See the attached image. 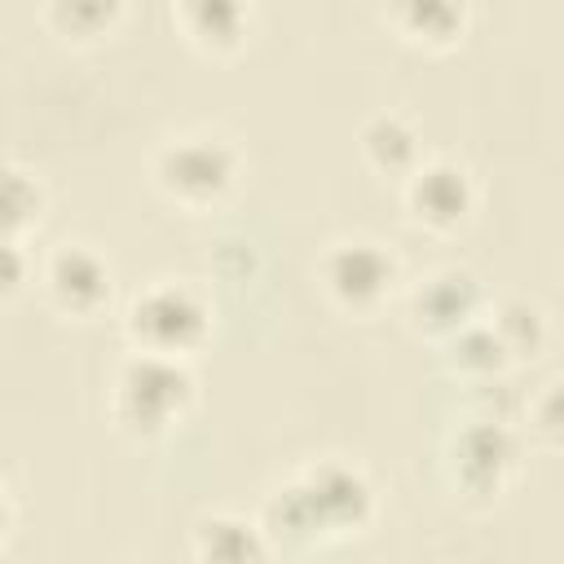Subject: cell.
I'll use <instances>...</instances> for the list:
<instances>
[{
	"label": "cell",
	"mask_w": 564,
	"mask_h": 564,
	"mask_svg": "<svg viewBox=\"0 0 564 564\" xmlns=\"http://www.w3.org/2000/svg\"><path fill=\"white\" fill-rule=\"evenodd\" d=\"M194 555L216 560V564H256L273 555V538L264 533L260 516H238V511H207L194 524Z\"/></svg>",
	"instance_id": "cell-13"
},
{
	"label": "cell",
	"mask_w": 564,
	"mask_h": 564,
	"mask_svg": "<svg viewBox=\"0 0 564 564\" xmlns=\"http://www.w3.org/2000/svg\"><path fill=\"white\" fill-rule=\"evenodd\" d=\"M123 339L141 352H167V357H194L216 326V308L207 291L189 278H154L123 304Z\"/></svg>",
	"instance_id": "cell-4"
},
{
	"label": "cell",
	"mask_w": 564,
	"mask_h": 564,
	"mask_svg": "<svg viewBox=\"0 0 564 564\" xmlns=\"http://www.w3.org/2000/svg\"><path fill=\"white\" fill-rule=\"evenodd\" d=\"M40 278V264L26 256V238H4V286H0V295L4 300H18L22 291H26V282H35Z\"/></svg>",
	"instance_id": "cell-19"
},
{
	"label": "cell",
	"mask_w": 564,
	"mask_h": 564,
	"mask_svg": "<svg viewBox=\"0 0 564 564\" xmlns=\"http://www.w3.org/2000/svg\"><path fill=\"white\" fill-rule=\"evenodd\" d=\"M13 524H18V498H13V485L4 480L0 485V551H9V538L18 533Z\"/></svg>",
	"instance_id": "cell-20"
},
{
	"label": "cell",
	"mask_w": 564,
	"mask_h": 564,
	"mask_svg": "<svg viewBox=\"0 0 564 564\" xmlns=\"http://www.w3.org/2000/svg\"><path fill=\"white\" fill-rule=\"evenodd\" d=\"M524 423H529L533 441H542L546 449H564V375L546 379V383L529 397Z\"/></svg>",
	"instance_id": "cell-18"
},
{
	"label": "cell",
	"mask_w": 564,
	"mask_h": 564,
	"mask_svg": "<svg viewBox=\"0 0 564 564\" xmlns=\"http://www.w3.org/2000/svg\"><path fill=\"white\" fill-rule=\"evenodd\" d=\"M198 401V379L189 357H167V352H141L132 348L110 379V427L132 441V445H159L172 436Z\"/></svg>",
	"instance_id": "cell-2"
},
{
	"label": "cell",
	"mask_w": 564,
	"mask_h": 564,
	"mask_svg": "<svg viewBox=\"0 0 564 564\" xmlns=\"http://www.w3.org/2000/svg\"><path fill=\"white\" fill-rule=\"evenodd\" d=\"M520 432L502 414H476L445 441V485L467 507H494L520 476Z\"/></svg>",
	"instance_id": "cell-5"
},
{
	"label": "cell",
	"mask_w": 564,
	"mask_h": 564,
	"mask_svg": "<svg viewBox=\"0 0 564 564\" xmlns=\"http://www.w3.org/2000/svg\"><path fill=\"white\" fill-rule=\"evenodd\" d=\"M357 150H361V163L375 172V176H388V181H405L427 154H423V132L410 115L401 110H375L361 119L357 128Z\"/></svg>",
	"instance_id": "cell-12"
},
{
	"label": "cell",
	"mask_w": 564,
	"mask_h": 564,
	"mask_svg": "<svg viewBox=\"0 0 564 564\" xmlns=\"http://www.w3.org/2000/svg\"><path fill=\"white\" fill-rule=\"evenodd\" d=\"M401 207H405V220L419 234L454 238L458 229H467L476 220L480 185H476L467 163H458L449 154H427L401 181Z\"/></svg>",
	"instance_id": "cell-7"
},
{
	"label": "cell",
	"mask_w": 564,
	"mask_h": 564,
	"mask_svg": "<svg viewBox=\"0 0 564 564\" xmlns=\"http://www.w3.org/2000/svg\"><path fill=\"white\" fill-rule=\"evenodd\" d=\"M379 516V489L366 467L348 458H313L286 476L260 507V524L273 546H313L366 533Z\"/></svg>",
	"instance_id": "cell-1"
},
{
	"label": "cell",
	"mask_w": 564,
	"mask_h": 564,
	"mask_svg": "<svg viewBox=\"0 0 564 564\" xmlns=\"http://www.w3.org/2000/svg\"><path fill=\"white\" fill-rule=\"evenodd\" d=\"M0 207H4V238H26L31 229L44 225V212H48V189L44 181L22 167V163H4V194H0Z\"/></svg>",
	"instance_id": "cell-17"
},
{
	"label": "cell",
	"mask_w": 564,
	"mask_h": 564,
	"mask_svg": "<svg viewBox=\"0 0 564 564\" xmlns=\"http://www.w3.org/2000/svg\"><path fill=\"white\" fill-rule=\"evenodd\" d=\"M40 295L66 322H93L115 300V264L101 247L66 238L40 260Z\"/></svg>",
	"instance_id": "cell-8"
},
{
	"label": "cell",
	"mask_w": 564,
	"mask_h": 564,
	"mask_svg": "<svg viewBox=\"0 0 564 564\" xmlns=\"http://www.w3.org/2000/svg\"><path fill=\"white\" fill-rule=\"evenodd\" d=\"M176 31L207 57H234L251 40L256 0H167Z\"/></svg>",
	"instance_id": "cell-10"
},
{
	"label": "cell",
	"mask_w": 564,
	"mask_h": 564,
	"mask_svg": "<svg viewBox=\"0 0 564 564\" xmlns=\"http://www.w3.org/2000/svg\"><path fill=\"white\" fill-rule=\"evenodd\" d=\"M485 308L489 300H485L480 278L458 264H436L419 282L405 286V322L419 339H432V344L471 326L476 317H485Z\"/></svg>",
	"instance_id": "cell-9"
},
{
	"label": "cell",
	"mask_w": 564,
	"mask_h": 564,
	"mask_svg": "<svg viewBox=\"0 0 564 564\" xmlns=\"http://www.w3.org/2000/svg\"><path fill=\"white\" fill-rule=\"evenodd\" d=\"M401 282H405L401 256L379 238H361V234L335 238L317 256L322 295L352 317H375L392 295H401Z\"/></svg>",
	"instance_id": "cell-6"
},
{
	"label": "cell",
	"mask_w": 564,
	"mask_h": 564,
	"mask_svg": "<svg viewBox=\"0 0 564 564\" xmlns=\"http://www.w3.org/2000/svg\"><path fill=\"white\" fill-rule=\"evenodd\" d=\"M441 361L449 375L467 379V383H498L516 361L502 348L498 330L489 326V317H476L471 326L454 330L449 339H441Z\"/></svg>",
	"instance_id": "cell-14"
},
{
	"label": "cell",
	"mask_w": 564,
	"mask_h": 564,
	"mask_svg": "<svg viewBox=\"0 0 564 564\" xmlns=\"http://www.w3.org/2000/svg\"><path fill=\"white\" fill-rule=\"evenodd\" d=\"M128 13V0H44V31L57 35L62 44L88 48L101 44L119 31Z\"/></svg>",
	"instance_id": "cell-15"
},
{
	"label": "cell",
	"mask_w": 564,
	"mask_h": 564,
	"mask_svg": "<svg viewBox=\"0 0 564 564\" xmlns=\"http://www.w3.org/2000/svg\"><path fill=\"white\" fill-rule=\"evenodd\" d=\"M485 317L498 330V339H502V348L511 352L516 366L538 361L546 352V344H551V317L529 295H502V300H494L485 308Z\"/></svg>",
	"instance_id": "cell-16"
},
{
	"label": "cell",
	"mask_w": 564,
	"mask_h": 564,
	"mask_svg": "<svg viewBox=\"0 0 564 564\" xmlns=\"http://www.w3.org/2000/svg\"><path fill=\"white\" fill-rule=\"evenodd\" d=\"M383 22L392 35L423 53H449L467 35V0H388Z\"/></svg>",
	"instance_id": "cell-11"
},
{
	"label": "cell",
	"mask_w": 564,
	"mask_h": 564,
	"mask_svg": "<svg viewBox=\"0 0 564 564\" xmlns=\"http://www.w3.org/2000/svg\"><path fill=\"white\" fill-rule=\"evenodd\" d=\"M150 181H154V189L172 207H181L189 216H207V212H220L242 189V181H247V154L225 132L189 128V132L167 137L154 150Z\"/></svg>",
	"instance_id": "cell-3"
}]
</instances>
